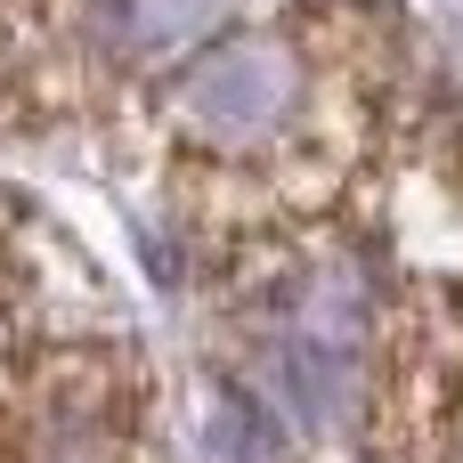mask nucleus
Wrapping results in <instances>:
<instances>
[{
    "label": "nucleus",
    "instance_id": "nucleus-2",
    "mask_svg": "<svg viewBox=\"0 0 463 463\" xmlns=\"http://www.w3.org/2000/svg\"><path fill=\"white\" fill-rule=\"evenodd\" d=\"M220 16H228V0H114L106 8V33L146 57V49H171L187 33H212Z\"/></svg>",
    "mask_w": 463,
    "mask_h": 463
},
{
    "label": "nucleus",
    "instance_id": "nucleus-3",
    "mask_svg": "<svg viewBox=\"0 0 463 463\" xmlns=\"http://www.w3.org/2000/svg\"><path fill=\"white\" fill-rule=\"evenodd\" d=\"M212 463H285V431L252 399L220 391V407H212Z\"/></svg>",
    "mask_w": 463,
    "mask_h": 463
},
{
    "label": "nucleus",
    "instance_id": "nucleus-1",
    "mask_svg": "<svg viewBox=\"0 0 463 463\" xmlns=\"http://www.w3.org/2000/svg\"><path fill=\"white\" fill-rule=\"evenodd\" d=\"M293 90H301V65H293L285 41H220L212 57H195V65L179 73L171 98H179V114H187L203 138L244 146V138H260V130L285 122Z\"/></svg>",
    "mask_w": 463,
    "mask_h": 463
}]
</instances>
